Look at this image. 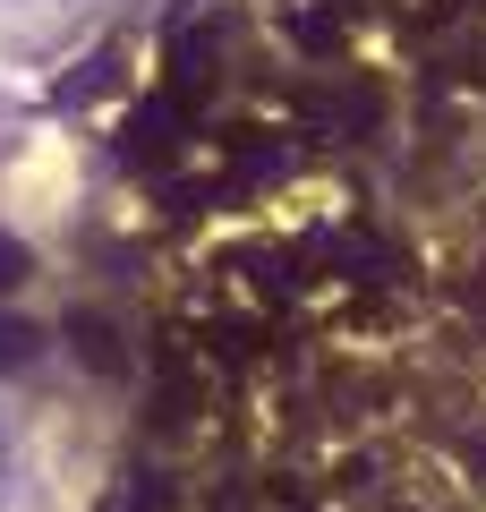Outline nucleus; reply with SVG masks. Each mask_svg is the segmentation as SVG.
<instances>
[{
	"label": "nucleus",
	"mask_w": 486,
	"mask_h": 512,
	"mask_svg": "<svg viewBox=\"0 0 486 512\" xmlns=\"http://www.w3.org/2000/svg\"><path fill=\"white\" fill-rule=\"evenodd\" d=\"M35 342H43V333L26 325V316H0V376H9V367H26V359H35Z\"/></svg>",
	"instance_id": "1"
},
{
	"label": "nucleus",
	"mask_w": 486,
	"mask_h": 512,
	"mask_svg": "<svg viewBox=\"0 0 486 512\" xmlns=\"http://www.w3.org/2000/svg\"><path fill=\"white\" fill-rule=\"evenodd\" d=\"M18 282H26V239L0 231V291H18Z\"/></svg>",
	"instance_id": "2"
},
{
	"label": "nucleus",
	"mask_w": 486,
	"mask_h": 512,
	"mask_svg": "<svg viewBox=\"0 0 486 512\" xmlns=\"http://www.w3.org/2000/svg\"><path fill=\"white\" fill-rule=\"evenodd\" d=\"M0 495H9V444H0Z\"/></svg>",
	"instance_id": "3"
}]
</instances>
